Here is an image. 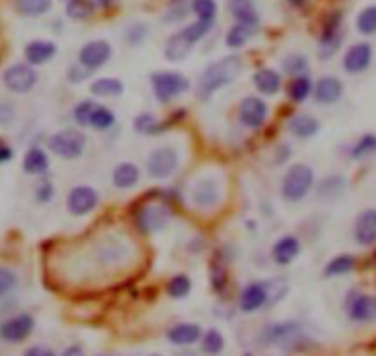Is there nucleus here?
<instances>
[{
    "mask_svg": "<svg viewBox=\"0 0 376 356\" xmlns=\"http://www.w3.org/2000/svg\"><path fill=\"white\" fill-rule=\"evenodd\" d=\"M308 58L303 54H299V52H293V54H288L286 58L283 59V69L284 72L288 74V76H301V74L308 72Z\"/></svg>",
    "mask_w": 376,
    "mask_h": 356,
    "instance_id": "37998d69",
    "label": "nucleus"
},
{
    "mask_svg": "<svg viewBox=\"0 0 376 356\" xmlns=\"http://www.w3.org/2000/svg\"><path fill=\"white\" fill-rule=\"evenodd\" d=\"M115 122H117L115 113L108 106L96 103V108L93 109V115H91V120H89V127H93L96 132H108L115 126Z\"/></svg>",
    "mask_w": 376,
    "mask_h": 356,
    "instance_id": "f704fd0d",
    "label": "nucleus"
},
{
    "mask_svg": "<svg viewBox=\"0 0 376 356\" xmlns=\"http://www.w3.org/2000/svg\"><path fill=\"white\" fill-rule=\"evenodd\" d=\"M356 30L358 34H362L363 37L376 35V6H367L358 13Z\"/></svg>",
    "mask_w": 376,
    "mask_h": 356,
    "instance_id": "a19ab883",
    "label": "nucleus"
},
{
    "mask_svg": "<svg viewBox=\"0 0 376 356\" xmlns=\"http://www.w3.org/2000/svg\"><path fill=\"white\" fill-rule=\"evenodd\" d=\"M288 129L293 137L297 139H312L316 137L321 129V124L316 117L308 115V113H301V115H295V117L290 120Z\"/></svg>",
    "mask_w": 376,
    "mask_h": 356,
    "instance_id": "cd10ccee",
    "label": "nucleus"
},
{
    "mask_svg": "<svg viewBox=\"0 0 376 356\" xmlns=\"http://www.w3.org/2000/svg\"><path fill=\"white\" fill-rule=\"evenodd\" d=\"M171 212L162 203H146L135 212V225L144 234L161 233L170 224Z\"/></svg>",
    "mask_w": 376,
    "mask_h": 356,
    "instance_id": "9d476101",
    "label": "nucleus"
},
{
    "mask_svg": "<svg viewBox=\"0 0 376 356\" xmlns=\"http://www.w3.org/2000/svg\"><path fill=\"white\" fill-rule=\"evenodd\" d=\"M257 28H259V26L244 25V23H236V25L231 26L227 35H225V44H227V49L231 50L244 49L245 44L253 39V35L257 34Z\"/></svg>",
    "mask_w": 376,
    "mask_h": 356,
    "instance_id": "c85d7f7f",
    "label": "nucleus"
},
{
    "mask_svg": "<svg viewBox=\"0 0 376 356\" xmlns=\"http://www.w3.org/2000/svg\"><path fill=\"white\" fill-rule=\"evenodd\" d=\"M50 168L48 153L39 146L30 148L22 157V170L28 176H44Z\"/></svg>",
    "mask_w": 376,
    "mask_h": 356,
    "instance_id": "a878e982",
    "label": "nucleus"
},
{
    "mask_svg": "<svg viewBox=\"0 0 376 356\" xmlns=\"http://www.w3.org/2000/svg\"><path fill=\"white\" fill-rule=\"evenodd\" d=\"M100 205V194L91 185H76L67 194V210L72 216H87Z\"/></svg>",
    "mask_w": 376,
    "mask_h": 356,
    "instance_id": "4468645a",
    "label": "nucleus"
},
{
    "mask_svg": "<svg viewBox=\"0 0 376 356\" xmlns=\"http://www.w3.org/2000/svg\"><path fill=\"white\" fill-rule=\"evenodd\" d=\"M153 96L159 103H170L188 93L190 82L177 70H157L150 74Z\"/></svg>",
    "mask_w": 376,
    "mask_h": 356,
    "instance_id": "20e7f679",
    "label": "nucleus"
},
{
    "mask_svg": "<svg viewBox=\"0 0 376 356\" xmlns=\"http://www.w3.org/2000/svg\"><path fill=\"white\" fill-rule=\"evenodd\" d=\"M112 56V46L105 39H93L85 43L78 52V63H82L85 69L98 70L108 63Z\"/></svg>",
    "mask_w": 376,
    "mask_h": 356,
    "instance_id": "f3484780",
    "label": "nucleus"
},
{
    "mask_svg": "<svg viewBox=\"0 0 376 356\" xmlns=\"http://www.w3.org/2000/svg\"><path fill=\"white\" fill-rule=\"evenodd\" d=\"M345 312L351 322L367 325L376 322V295L362 290H351L345 298Z\"/></svg>",
    "mask_w": 376,
    "mask_h": 356,
    "instance_id": "1a4fd4ad",
    "label": "nucleus"
},
{
    "mask_svg": "<svg viewBox=\"0 0 376 356\" xmlns=\"http://www.w3.org/2000/svg\"><path fill=\"white\" fill-rule=\"evenodd\" d=\"M201 349L209 356H218L225 349V338L218 329H209V331L201 336Z\"/></svg>",
    "mask_w": 376,
    "mask_h": 356,
    "instance_id": "58836bf2",
    "label": "nucleus"
},
{
    "mask_svg": "<svg viewBox=\"0 0 376 356\" xmlns=\"http://www.w3.org/2000/svg\"><path fill=\"white\" fill-rule=\"evenodd\" d=\"M19 284V277L11 268L0 266V299L8 298Z\"/></svg>",
    "mask_w": 376,
    "mask_h": 356,
    "instance_id": "de8ad7c7",
    "label": "nucleus"
},
{
    "mask_svg": "<svg viewBox=\"0 0 376 356\" xmlns=\"http://www.w3.org/2000/svg\"><path fill=\"white\" fill-rule=\"evenodd\" d=\"M96 4L93 0H67L65 6V13L72 20H85L89 17H93Z\"/></svg>",
    "mask_w": 376,
    "mask_h": 356,
    "instance_id": "c9c22d12",
    "label": "nucleus"
},
{
    "mask_svg": "<svg viewBox=\"0 0 376 356\" xmlns=\"http://www.w3.org/2000/svg\"><path fill=\"white\" fill-rule=\"evenodd\" d=\"M46 148L54 155L61 157V159L74 161V159H79L85 153L87 137L82 132H78V129L67 127V129L52 133L48 141H46Z\"/></svg>",
    "mask_w": 376,
    "mask_h": 356,
    "instance_id": "423d86ee",
    "label": "nucleus"
},
{
    "mask_svg": "<svg viewBox=\"0 0 376 356\" xmlns=\"http://www.w3.org/2000/svg\"><path fill=\"white\" fill-rule=\"evenodd\" d=\"M34 329V316L28 312H20L0 323V340H4L6 343H20L32 336Z\"/></svg>",
    "mask_w": 376,
    "mask_h": 356,
    "instance_id": "ddd939ff",
    "label": "nucleus"
},
{
    "mask_svg": "<svg viewBox=\"0 0 376 356\" xmlns=\"http://www.w3.org/2000/svg\"><path fill=\"white\" fill-rule=\"evenodd\" d=\"M372 59H375V50H372L371 43H367V41L354 43L349 46L343 56V70L352 76L363 74L371 69Z\"/></svg>",
    "mask_w": 376,
    "mask_h": 356,
    "instance_id": "dca6fc26",
    "label": "nucleus"
},
{
    "mask_svg": "<svg viewBox=\"0 0 376 356\" xmlns=\"http://www.w3.org/2000/svg\"><path fill=\"white\" fill-rule=\"evenodd\" d=\"M242 70H244V63H242V58L236 54L223 56V58L209 63L197 82V98L209 100L216 91L236 82Z\"/></svg>",
    "mask_w": 376,
    "mask_h": 356,
    "instance_id": "f257e3e1",
    "label": "nucleus"
},
{
    "mask_svg": "<svg viewBox=\"0 0 376 356\" xmlns=\"http://www.w3.org/2000/svg\"><path fill=\"white\" fill-rule=\"evenodd\" d=\"M96 108V102L94 100H82V102L76 103V108L72 111V117L76 120V124L82 127H89V120H91V115H93V109Z\"/></svg>",
    "mask_w": 376,
    "mask_h": 356,
    "instance_id": "09e8293b",
    "label": "nucleus"
},
{
    "mask_svg": "<svg viewBox=\"0 0 376 356\" xmlns=\"http://www.w3.org/2000/svg\"><path fill=\"white\" fill-rule=\"evenodd\" d=\"M192 292V279L185 274H177L167 283V293L171 299H185Z\"/></svg>",
    "mask_w": 376,
    "mask_h": 356,
    "instance_id": "79ce46f5",
    "label": "nucleus"
},
{
    "mask_svg": "<svg viewBox=\"0 0 376 356\" xmlns=\"http://www.w3.org/2000/svg\"><path fill=\"white\" fill-rule=\"evenodd\" d=\"M301 253V240L295 234H283L271 248V259L277 266H290Z\"/></svg>",
    "mask_w": 376,
    "mask_h": 356,
    "instance_id": "aec40b11",
    "label": "nucleus"
},
{
    "mask_svg": "<svg viewBox=\"0 0 376 356\" xmlns=\"http://www.w3.org/2000/svg\"><path fill=\"white\" fill-rule=\"evenodd\" d=\"M242 356H254V355H253V352H244V355H242Z\"/></svg>",
    "mask_w": 376,
    "mask_h": 356,
    "instance_id": "052dcab7",
    "label": "nucleus"
},
{
    "mask_svg": "<svg viewBox=\"0 0 376 356\" xmlns=\"http://www.w3.org/2000/svg\"><path fill=\"white\" fill-rule=\"evenodd\" d=\"M356 264H358V260L354 255L342 253V255H337V257H334V259L328 260L323 275H325V277H342V275H347V274H351V272H354Z\"/></svg>",
    "mask_w": 376,
    "mask_h": 356,
    "instance_id": "473e14b6",
    "label": "nucleus"
},
{
    "mask_svg": "<svg viewBox=\"0 0 376 356\" xmlns=\"http://www.w3.org/2000/svg\"><path fill=\"white\" fill-rule=\"evenodd\" d=\"M15 151L13 148L4 141V139L0 137V165H6V163H10L13 159Z\"/></svg>",
    "mask_w": 376,
    "mask_h": 356,
    "instance_id": "5fc2aeb1",
    "label": "nucleus"
},
{
    "mask_svg": "<svg viewBox=\"0 0 376 356\" xmlns=\"http://www.w3.org/2000/svg\"><path fill=\"white\" fill-rule=\"evenodd\" d=\"M135 132L141 133V135H150V137H155L161 132H164L162 124L157 120V117L153 113H141L137 118H135Z\"/></svg>",
    "mask_w": 376,
    "mask_h": 356,
    "instance_id": "4c0bfd02",
    "label": "nucleus"
},
{
    "mask_svg": "<svg viewBox=\"0 0 376 356\" xmlns=\"http://www.w3.org/2000/svg\"><path fill=\"white\" fill-rule=\"evenodd\" d=\"M190 10L194 11L195 17L205 23H216V15H218V4L216 0H192Z\"/></svg>",
    "mask_w": 376,
    "mask_h": 356,
    "instance_id": "c03bdc74",
    "label": "nucleus"
},
{
    "mask_svg": "<svg viewBox=\"0 0 376 356\" xmlns=\"http://www.w3.org/2000/svg\"><path fill=\"white\" fill-rule=\"evenodd\" d=\"M54 194L56 189L54 185H52V181L43 179L39 185L35 186V201H37V203H48V201H52Z\"/></svg>",
    "mask_w": 376,
    "mask_h": 356,
    "instance_id": "603ef678",
    "label": "nucleus"
},
{
    "mask_svg": "<svg viewBox=\"0 0 376 356\" xmlns=\"http://www.w3.org/2000/svg\"><path fill=\"white\" fill-rule=\"evenodd\" d=\"M61 356H85V351L79 345H70L65 349Z\"/></svg>",
    "mask_w": 376,
    "mask_h": 356,
    "instance_id": "4d7b16f0",
    "label": "nucleus"
},
{
    "mask_svg": "<svg viewBox=\"0 0 376 356\" xmlns=\"http://www.w3.org/2000/svg\"><path fill=\"white\" fill-rule=\"evenodd\" d=\"M269 108L262 96H245L238 103V120L249 129H260L268 122Z\"/></svg>",
    "mask_w": 376,
    "mask_h": 356,
    "instance_id": "2eb2a0df",
    "label": "nucleus"
},
{
    "mask_svg": "<svg viewBox=\"0 0 376 356\" xmlns=\"http://www.w3.org/2000/svg\"><path fill=\"white\" fill-rule=\"evenodd\" d=\"M212 26H214L212 23H205V20L195 19L194 23H190V25L183 28V34L188 37L190 43L195 44V43H200L201 39H205L207 34L212 30Z\"/></svg>",
    "mask_w": 376,
    "mask_h": 356,
    "instance_id": "49530a36",
    "label": "nucleus"
},
{
    "mask_svg": "<svg viewBox=\"0 0 376 356\" xmlns=\"http://www.w3.org/2000/svg\"><path fill=\"white\" fill-rule=\"evenodd\" d=\"M91 74H93V70L85 69L82 63H74L67 69V80L70 83H84L85 80L91 78Z\"/></svg>",
    "mask_w": 376,
    "mask_h": 356,
    "instance_id": "864d4df0",
    "label": "nucleus"
},
{
    "mask_svg": "<svg viewBox=\"0 0 376 356\" xmlns=\"http://www.w3.org/2000/svg\"><path fill=\"white\" fill-rule=\"evenodd\" d=\"M253 85L260 94H264V96H275V94L280 91L283 76L275 69L264 67V69H259L253 74Z\"/></svg>",
    "mask_w": 376,
    "mask_h": 356,
    "instance_id": "b1692460",
    "label": "nucleus"
},
{
    "mask_svg": "<svg viewBox=\"0 0 376 356\" xmlns=\"http://www.w3.org/2000/svg\"><path fill=\"white\" fill-rule=\"evenodd\" d=\"M126 257L127 249L120 242H108V244H102L98 249V260H102L103 264H118Z\"/></svg>",
    "mask_w": 376,
    "mask_h": 356,
    "instance_id": "ea45409f",
    "label": "nucleus"
},
{
    "mask_svg": "<svg viewBox=\"0 0 376 356\" xmlns=\"http://www.w3.org/2000/svg\"><path fill=\"white\" fill-rule=\"evenodd\" d=\"M345 189H347V177L343 174H330V176L323 177L319 181L316 192H318L319 200L332 201L339 198L345 192Z\"/></svg>",
    "mask_w": 376,
    "mask_h": 356,
    "instance_id": "bb28decb",
    "label": "nucleus"
},
{
    "mask_svg": "<svg viewBox=\"0 0 376 356\" xmlns=\"http://www.w3.org/2000/svg\"><path fill=\"white\" fill-rule=\"evenodd\" d=\"M25 356H58V355H56L52 349H48V347L34 345V347H28V349H26Z\"/></svg>",
    "mask_w": 376,
    "mask_h": 356,
    "instance_id": "6e6d98bb",
    "label": "nucleus"
},
{
    "mask_svg": "<svg viewBox=\"0 0 376 356\" xmlns=\"http://www.w3.org/2000/svg\"><path fill=\"white\" fill-rule=\"evenodd\" d=\"M288 98L295 103L306 102L308 98L313 94V82L308 74H301V76H293L288 83Z\"/></svg>",
    "mask_w": 376,
    "mask_h": 356,
    "instance_id": "c756f323",
    "label": "nucleus"
},
{
    "mask_svg": "<svg viewBox=\"0 0 376 356\" xmlns=\"http://www.w3.org/2000/svg\"><path fill=\"white\" fill-rule=\"evenodd\" d=\"M181 166V153L174 144L159 146L148 155L146 174L150 179L164 181L170 179Z\"/></svg>",
    "mask_w": 376,
    "mask_h": 356,
    "instance_id": "39448f33",
    "label": "nucleus"
},
{
    "mask_svg": "<svg viewBox=\"0 0 376 356\" xmlns=\"http://www.w3.org/2000/svg\"><path fill=\"white\" fill-rule=\"evenodd\" d=\"M229 10L236 23L259 26V13H257L253 0H229Z\"/></svg>",
    "mask_w": 376,
    "mask_h": 356,
    "instance_id": "2f4dec72",
    "label": "nucleus"
},
{
    "mask_svg": "<svg viewBox=\"0 0 376 356\" xmlns=\"http://www.w3.org/2000/svg\"><path fill=\"white\" fill-rule=\"evenodd\" d=\"M54 0H15L17 11L25 17H41L52 10Z\"/></svg>",
    "mask_w": 376,
    "mask_h": 356,
    "instance_id": "e433bc0d",
    "label": "nucleus"
},
{
    "mask_svg": "<svg viewBox=\"0 0 376 356\" xmlns=\"http://www.w3.org/2000/svg\"><path fill=\"white\" fill-rule=\"evenodd\" d=\"M343 25V13L342 11H334V13L328 15V19L325 20V26H323L321 37H319V49L318 56L319 59H330L336 54L339 46L343 43V34L342 30Z\"/></svg>",
    "mask_w": 376,
    "mask_h": 356,
    "instance_id": "f8f14e48",
    "label": "nucleus"
},
{
    "mask_svg": "<svg viewBox=\"0 0 376 356\" xmlns=\"http://www.w3.org/2000/svg\"><path fill=\"white\" fill-rule=\"evenodd\" d=\"M279 286V283L271 284V281H254L244 286L242 293H240V310L245 314L259 312L260 308L273 305L275 301H280L275 295V288Z\"/></svg>",
    "mask_w": 376,
    "mask_h": 356,
    "instance_id": "0eeeda50",
    "label": "nucleus"
},
{
    "mask_svg": "<svg viewBox=\"0 0 376 356\" xmlns=\"http://www.w3.org/2000/svg\"><path fill=\"white\" fill-rule=\"evenodd\" d=\"M223 181L214 172H207L192 183L188 201H190L192 209L201 210V212L214 210L223 200Z\"/></svg>",
    "mask_w": 376,
    "mask_h": 356,
    "instance_id": "7ed1b4c3",
    "label": "nucleus"
},
{
    "mask_svg": "<svg viewBox=\"0 0 376 356\" xmlns=\"http://www.w3.org/2000/svg\"><path fill=\"white\" fill-rule=\"evenodd\" d=\"M376 153V133H365L362 137L358 139L351 148V159L352 161H363L369 159L371 155Z\"/></svg>",
    "mask_w": 376,
    "mask_h": 356,
    "instance_id": "72a5a7b5",
    "label": "nucleus"
},
{
    "mask_svg": "<svg viewBox=\"0 0 376 356\" xmlns=\"http://www.w3.org/2000/svg\"><path fill=\"white\" fill-rule=\"evenodd\" d=\"M17 122V106L8 98H0V127H11Z\"/></svg>",
    "mask_w": 376,
    "mask_h": 356,
    "instance_id": "8fccbe9b",
    "label": "nucleus"
},
{
    "mask_svg": "<svg viewBox=\"0 0 376 356\" xmlns=\"http://www.w3.org/2000/svg\"><path fill=\"white\" fill-rule=\"evenodd\" d=\"M352 236L360 248H371L376 244V209H363L356 216Z\"/></svg>",
    "mask_w": 376,
    "mask_h": 356,
    "instance_id": "a211bd4d",
    "label": "nucleus"
},
{
    "mask_svg": "<svg viewBox=\"0 0 376 356\" xmlns=\"http://www.w3.org/2000/svg\"><path fill=\"white\" fill-rule=\"evenodd\" d=\"M39 74L30 63H13L2 72L4 87L13 94H26L37 85Z\"/></svg>",
    "mask_w": 376,
    "mask_h": 356,
    "instance_id": "9b49d317",
    "label": "nucleus"
},
{
    "mask_svg": "<svg viewBox=\"0 0 376 356\" xmlns=\"http://www.w3.org/2000/svg\"><path fill=\"white\" fill-rule=\"evenodd\" d=\"M201 336H203L201 327L197 325V323H192V322L177 323V325L168 329V332H167L168 342H170L171 345H177V347L194 345V343L200 342Z\"/></svg>",
    "mask_w": 376,
    "mask_h": 356,
    "instance_id": "5701e85b",
    "label": "nucleus"
},
{
    "mask_svg": "<svg viewBox=\"0 0 376 356\" xmlns=\"http://www.w3.org/2000/svg\"><path fill=\"white\" fill-rule=\"evenodd\" d=\"M148 34H150V28H148L146 23L135 20V23L127 25L126 30H124V39L131 46H138V44H142L148 39Z\"/></svg>",
    "mask_w": 376,
    "mask_h": 356,
    "instance_id": "a18cd8bd",
    "label": "nucleus"
},
{
    "mask_svg": "<svg viewBox=\"0 0 376 356\" xmlns=\"http://www.w3.org/2000/svg\"><path fill=\"white\" fill-rule=\"evenodd\" d=\"M192 46H194V43L188 41V37L183 34L181 30V32H177V34L168 37L167 44H164V58H167L168 61H171V63L185 61V59L190 56Z\"/></svg>",
    "mask_w": 376,
    "mask_h": 356,
    "instance_id": "393cba45",
    "label": "nucleus"
},
{
    "mask_svg": "<svg viewBox=\"0 0 376 356\" xmlns=\"http://www.w3.org/2000/svg\"><path fill=\"white\" fill-rule=\"evenodd\" d=\"M313 186H316V174L312 166L295 163L284 172L283 181H280V196L288 203H299L312 192Z\"/></svg>",
    "mask_w": 376,
    "mask_h": 356,
    "instance_id": "f03ea898",
    "label": "nucleus"
},
{
    "mask_svg": "<svg viewBox=\"0 0 376 356\" xmlns=\"http://www.w3.org/2000/svg\"><path fill=\"white\" fill-rule=\"evenodd\" d=\"M150 356H162V355H150Z\"/></svg>",
    "mask_w": 376,
    "mask_h": 356,
    "instance_id": "680f3d73",
    "label": "nucleus"
},
{
    "mask_svg": "<svg viewBox=\"0 0 376 356\" xmlns=\"http://www.w3.org/2000/svg\"><path fill=\"white\" fill-rule=\"evenodd\" d=\"M111 183L118 191H131L141 183V168L131 161L118 163L112 168Z\"/></svg>",
    "mask_w": 376,
    "mask_h": 356,
    "instance_id": "4be33fe9",
    "label": "nucleus"
},
{
    "mask_svg": "<svg viewBox=\"0 0 376 356\" xmlns=\"http://www.w3.org/2000/svg\"><path fill=\"white\" fill-rule=\"evenodd\" d=\"M210 283H212V288L216 292H223L225 286H227V269L218 264V266H212L210 268Z\"/></svg>",
    "mask_w": 376,
    "mask_h": 356,
    "instance_id": "3c124183",
    "label": "nucleus"
},
{
    "mask_svg": "<svg viewBox=\"0 0 376 356\" xmlns=\"http://www.w3.org/2000/svg\"><path fill=\"white\" fill-rule=\"evenodd\" d=\"M306 2H308V0H288V4L295 6V8H301V6H304Z\"/></svg>",
    "mask_w": 376,
    "mask_h": 356,
    "instance_id": "13d9d810",
    "label": "nucleus"
},
{
    "mask_svg": "<svg viewBox=\"0 0 376 356\" xmlns=\"http://www.w3.org/2000/svg\"><path fill=\"white\" fill-rule=\"evenodd\" d=\"M91 94L96 98H118L124 94V83L118 78H96L91 87H89Z\"/></svg>",
    "mask_w": 376,
    "mask_h": 356,
    "instance_id": "7c9ffc66",
    "label": "nucleus"
},
{
    "mask_svg": "<svg viewBox=\"0 0 376 356\" xmlns=\"http://www.w3.org/2000/svg\"><path fill=\"white\" fill-rule=\"evenodd\" d=\"M100 6H111L112 2H117V0H96Z\"/></svg>",
    "mask_w": 376,
    "mask_h": 356,
    "instance_id": "bf43d9fd",
    "label": "nucleus"
},
{
    "mask_svg": "<svg viewBox=\"0 0 376 356\" xmlns=\"http://www.w3.org/2000/svg\"><path fill=\"white\" fill-rule=\"evenodd\" d=\"M343 94H345V85L336 76H323L313 83L312 96L321 106H334L342 100Z\"/></svg>",
    "mask_w": 376,
    "mask_h": 356,
    "instance_id": "6ab92c4d",
    "label": "nucleus"
},
{
    "mask_svg": "<svg viewBox=\"0 0 376 356\" xmlns=\"http://www.w3.org/2000/svg\"><path fill=\"white\" fill-rule=\"evenodd\" d=\"M303 334V325L295 319H284L262 329L259 334V343L266 347H288L297 342Z\"/></svg>",
    "mask_w": 376,
    "mask_h": 356,
    "instance_id": "6e6552de",
    "label": "nucleus"
},
{
    "mask_svg": "<svg viewBox=\"0 0 376 356\" xmlns=\"http://www.w3.org/2000/svg\"><path fill=\"white\" fill-rule=\"evenodd\" d=\"M58 56V44L54 41L46 39H35L30 41L25 46V58L26 63H30L32 67H41V65H46L48 61Z\"/></svg>",
    "mask_w": 376,
    "mask_h": 356,
    "instance_id": "412c9836",
    "label": "nucleus"
}]
</instances>
